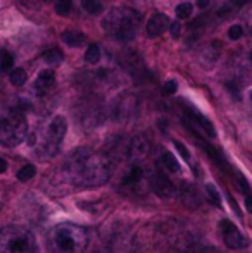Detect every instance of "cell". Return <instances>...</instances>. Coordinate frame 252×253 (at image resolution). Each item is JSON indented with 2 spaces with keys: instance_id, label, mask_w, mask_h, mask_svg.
<instances>
[{
  "instance_id": "8fae6325",
  "label": "cell",
  "mask_w": 252,
  "mask_h": 253,
  "mask_svg": "<svg viewBox=\"0 0 252 253\" xmlns=\"http://www.w3.org/2000/svg\"><path fill=\"white\" fill-rule=\"evenodd\" d=\"M151 152V143L145 136H135L133 140L128 145V155L133 159V162H138V160L145 159Z\"/></svg>"
},
{
  "instance_id": "d6a6232c",
  "label": "cell",
  "mask_w": 252,
  "mask_h": 253,
  "mask_svg": "<svg viewBox=\"0 0 252 253\" xmlns=\"http://www.w3.org/2000/svg\"><path fill=\"white\" fill-rule=\"evenodd\" d=\"M209 5V0H197V7L199 9H205Z\"/></svg>"
},
{
  "instance_id": "4316f807",
  "label": "cell",
  "mask_w": 252,
  "mask_h": 253,
  "mask_svg": "<svg viewBox=\"0 0 252 253\" xmlns=\"http://www.w3.org/2000/svg\"><path fill=\"white\" fill-rule=\"evenodd\" d=\"M244 37V26L242 24H233V26H230L228 30V38L233 42L240 40V38Z\"/></svg>"
},
{
  "instance_id": "7a4b0ae2",
  "label": "cell",
  "mask_w": 252,
  "mask_h": 253,
  "mask_svg": "<svg viewBox=\"0 0 252 253\" xmlns=\"http://www.w3.org/2000/svg\"><path fill=\"white\" fill-rule=\"evenodd\" d=\"M142 17L131 7H116L111 9L102 19V30L119 42H130L135 38L140 28Z\"/></svg>"
},
{
  "instance_id": "cb8c5ba5",
  "label": "cell",
  "mask_w": 252,
  "mask_h": 253,
  "mask_svg": "<svg viewBox=\"0 0 252 253\" xmlns=\"http://www.w3.org/2000/svg\"><path fill=\"white\" fill-rule=\"evenodd\" d=\"M14 66V55L7 50H0V71L5 73V71H10Z\"/></svg>"
},
{
  "instance_id": "5b68a950",
  "label": "cell",
  "mask_w": 252,
  "mask_h": 253,
  "mask_svg": "<svg viewBox=\"0 0 252 253\" xmlns=\"http://www.w3.org/2000/svg\"><path fill=\"white\" fill-rule=\"evenodd\" d=\"M52 245L57 253H81L88 245V234L76 224H61L52 233Z\"/></svg>"
},
{
  "instance_id": "4fadbf2b",
  "label": "cell",
  "mask_w": 252,
  "mask_h": 253,
  "mask_svg": "<svg viewBox=\"0 0 252 253\" xmlns=\"http://www.w3.org/2000/svg\"><path fill=\"white\" fill-rule=\"evenodd\" d=\"M189 116H190V119L194 121L195 126H197L201 131H204V133L207 134L209 138H214V136H216V129H214V126H212V123L207 119V117H204L201 112H197V110H190Z\"/></svg>"
},
{
  "instance_id": "6da1fadb",
  "label": "cell",
  "mask_w": 252,
  "mask_h": 253,
  "mask_svg": "<svg viewBox=\"0 0 252 253\" xmlns=\"http://www.w3.org/2000/svg\"><path fill=\"white\" fill-rule=\"evenodd\" d=\"M112 164L104 153H90L87 150H78L71 155L62 169L66 183L78 190L97 188L107 183L111 177Z\"/></svg>"
},
{
  "instance_id": "603a6c76",
  "label": "cell",
  "mask_w": 252,
  "mask_h": 253,
  "mask_svg": "<svg viewBox=\"0 0 252 253\" xmlns=\"http://www.w3.org/2000/svg\"><path fill=\"white\" fill-rule=\"evenodd\" d=\"M35 174H37V167H35L33 164H26V166L21 167L19 172H17V179L23 181V183H26V181L33 179Z\"/></svg>"
},
{
  "instance_id": "2e32d148",
  "label": "cell",
  "mask_w": 252,
  "mask_h": 253,
  "mask_svg": "<svg viewBox=\"0 0 252 253\" xmlns=\"http://www.w3.org/2000/svg\"><path fill=\"white\" fill-rule=\"evenodd\" d=\"M249 2V0H228V2L225 3V5L219 9V12H218V16H221V17H230L233 12H237V10H240L242 9L246 3Z\"/></svg>"
},
{
  "instance_id": "7c38bea8",
  "label": "cell",
  "mask_w": 252,
  "mask_h": 253,
  "mask_svg": "<svg viewBox=\"0 0 252 253\" xmlns=\"http://www.w3.org/2000/svg\"><path fill=\"white\" fill-rule=\"evenodd\" d=\"M54 84H55V73L50 69H45L38 74L37 81H35V90H37V93L45 95L54 88Z\"/></svg>"
},
{
  "instance_id": "ba28073f",
  "label": "cell",
  "mask_w": 252,
  "mask_h": 253,
  "mask_svg": "<svg viewBox=\"0 0 252 253\" xmlns=\"http://www.w3.org/2000/svg\"><path fill=\"white\" fill-rule=\"evenodd\" d=\"M151 188H152V191L161 198H171L173 195H175V184L171 183V179H169L166 174L159 172V170L152 174Z\"/></svg>"
},
{
  "instance_id": "44dd1931",
  "label": "cell",
  "mask_w": 252,
  "mask_h": 253,
  "mask_svg": "<svg viewBox=\"0 0 252 253\" xmlns=\"http://www.w3.org/2000/svg\"><path fill=\"white\" fill-rule=\"evenodd\" d=\"M81 7H83L85 12L92 14V16H99V14H102V10H104V7H102V3L99 2V0H83Z\"/></svg>"
},
{
  "instance_id": "e0dca14e",
  "label": "cell",
  "mask_w": 252,
  "mask_h": 253,
  "mask_svg": "<svg viewBox=\"0 0 252 253\" xmlns=\"http://www.w3.org/2000/svg\"><path fill=\"white\" fill-rule=\"evenodd\" d=\"M161 164L164 166L166 170H169V172H180V170H182V167H180V162L176 160V157L173 155L171 152H164V153H162Z\"/></svg>"
},
{
  "instance_id": "1f68e13d",
  "label": "cell",
  "mask_w": 252,
  "mask_h": 253,
  "mask_svg": "<svg viewBox=\"0 0 252 253\" xmlns=\"http://www.w3.org/2000/svg\"><path fill=\"white\" fill-rule=\"evenodd\" d=\"M7 170V160L0 157V174H3Z\"/></svg>"
},
{
  "instance_id": "484cf974",
  "label": "cell",
  "mask_w": 252,
  "mask_h": 253,
  "mask_svg": "<svg viewBox=\"0 0 252 253\" xmlns=\"http://www.w3.org/2000/svg\"><path fill=\"white\" fill-rule=\"evenodd\" d=\"M73 10V0H57L55 2V12L59 16H67Z\"/></svg>"
},
{
  "instance_id": "30bf717a",
  "label": "cell",
  "mask_w": 252,
  "mask_h": 253,
  "mask_svg": "<svg viewBox=\"0 0 252 253\" xmlns=\"http://www.w3.org/2000/svg\"><path fill=\"white\" fill-rule=\"evenodd\" d=\"M142 181H144V169H142L137 162H133L130 166V169L125 172V176H123L121 186L133 191V190H137V188H140Z\"/></svg>"
},
{
  "instance_id": "3957f363",
  "label": "cell",
  "mask_w": 252,
  "mask_h": 253,
  "mask_svg": "<svg viewBox=\"0 0 252 253\" xmlns=\"http://www.w3.org/2000/svg\"><path fill=\"white\" fill-rule=\"evenodd\" d=\"M28 134V123L21 109H10L0 114V145L14 148L23 143Z\"/></svg>"
},
{
  "instance_id": "f1b7e54d",
  "label": "cell",
  "mask_w": 252,
  "mask_h": 253,
  "mask_svg": "<svg viewBox=\"0 0 252 253\" xmlns=\"http://www.w3.org/2000/svg\"><path fill=\"white\" fill-rule=\"evenodd\" d=\"M173 143H175L176 150L180 152V155H182L183 159H185L187 162H189V160H190V152H189V148H187L185 145H183L182 141H178V140H175V141H173Z\"/></svg>"
},
{
  "instance_id": "5bb4252c",
  "label": "cell",
  "mask_w": 252,
  "mask_h": 253,
  "mask_svg": "<svg viewBox=\"0 0 252 253\" xmlns=\"http://www.w3.org/2000/svg\"><path fill=\"white\" fill-rule=\"evenodd\" d=\"M62 42L69 47H81L83 43H87V37H85L81 31L76 30H67L61 35Z\"/></svg>"
},
{
  "instance_id": "277c9868",
  "label": "cell",
  "mask_w": 252,
  "mask_h": 253,
  "mask_svg": "<svg viewBox=\"0 0 252 253\" xmlns=\"http://www.w3.org/2000/svg\"><path fill=\"white\" fill-rule=\"evenodd\" d=\"M0 253H38L37 238L23 226H7L0 231Z\"/></svg>"
},
{
  "instance_id": "7402d4cb",
  "label": "cell",
  "mask_w": 252,
  "mask_h": 253,
  "mask_svg": "<svg viewBox=\"0 0 252 253\" xmlns=\"http://www.w3.org/2000/svg\"><path fill=\"white\" fill-rule=\"evenodd\" d=\"M64 59V53L59 48H49L47 52H44V60L47 64H61Z\"/></svg>"
},
{
  "instance_id": "4dcf8cb0",
  "label": "cell",
  "mask_w": 252,
  "mask_h": 253,
  "mask_svg": "<svg viewBox=\"0 0 252 253\" xmlns=\"http://www.w3.org/2000/svg\"><path fill=\"white\" fill-rule=\"evenodd\" d=\"M246 209H247V212L252 213V197L251 195H247L246 197Z\"/></svg>"
},
{
  "instance_id": "83f0119b",
  "label": "cell",
  "mask_w": 252,
  "mask_h": 253,
  "mask_svg": "<svg viewBox=\"0 0 252 253\" xmlns=\"http://www.w3.org/2000/svg\"><path fill=\"white\" fill-rule=\"evenodd\" d=\"M176 90H178V83H176L175 80L166 81V83H164V88H162L164 95H173V93H176Z\"/></svg>"
},
{
  "instance_id": "9a60e30c",
  "label": "cell",
  "mask_w": 252,
  "mask_h": 253,
  "mask_svg": "<svg viewBox=\"0 0 252 253\" xmlns=\"http://www.w3.org/2000/svg\"><path fill=\"white\" fill-rule=\"evenodd\" d=\"M182 200L189 207H199L201 205V197H199L197 190L190 184H183L182 188Z\"/></svg>"
},
{
  "instance_id": "836d02e7",
  "label": "cell",
  "mask_w": 252,
  "mask_h": 253,
  "mask_svg": "<svg viewBox=\"0 0 252 253\" xmlns=\"http://www.w3.org/2000/svg\"><path fill=\"white\" fill-rule=\"evenodd\" d=\"M251 59H252V55H251Z\"/></svg>"
},
{
  "instance_id": "d4e9b609",
  "label": "cell",
  "mask_w": 252,
  "mask_h": 253,
  "mask_svg": "<svg viewBox=\"0 0 252 253\" xmlns=\"http://www.w3.org/2000/svg\"><path fill=\"white\" fill-rule=\"evenodd\" d=\"M205 193H207V198L214 203L216 207H221V195H219L218 188L214 186V184H205Z\"/></svg>"
},
{
  "instance_id": "52a82bcc",
  "label": "cell",
  "mask_w": 252,
  "mask_h": 253,
  "mask_svg": "<svg viewBox=\"0 0 252 253\" xmlns=\"http://www.w3.org/2000/svg\"><path fill=\"white\" fill-rule=\"evenodd\" d=\"M219 227H221V234H223V241L228 248L232 250H244V248L249 247V240L244 236L239 231V227L228 219H223L219 222Z\"/></svg>"
},
{
  "instance_id": "d6986e66",
  "label": "cell",
  "mask_w": 252,
  "mask_h": 253,
  "mask_svg": "<svg viewBox=\"0 0 252 253\" xmlns=\"http://www.w3.org/2000/svg\"><path fill=\"white\" fill-rule=\"evenodd\" d=\"M101 57H102V52L97 43L88 45L87 52H85V60H87L88 64H97L99 60H101Z\"/></svg>"
},
{
  "instance_id": "ac0fdd59",
  "label": "cell",
  "mask_w": 252,
  "mask_h": 253,
  "mask_svg": "<svg viewBox=\"0 0 252 253\" xmlns=\"http://www.w3.org/2000/svg\"><path fill=\"white\" fill-rule=\"evenodd\" d=\"M175 14H176V17H178V21L190 19L192 14H194V5H192L190 2H182L180 5H176Z\"/></svg>"
},
{
  "instance_id": "8992f818",
  "label": "cell",
  "mask_w": 252,
  "mask_h": 253,
  "mask_svg": "<svg viewBox=\"0 0 252 253\" xmlns=\"http://www.w3.org/2000/svg\"><path fill=\"white\" fill-rule=\"evenodd\" d=\"M66 133H67L66 117L55 116L54 119L49 123L47 129H45V134H44V140H42V145H40V150H42V153H44V157L57 155Z\"/></svg>"
},
{
  "instance_id": "ffe728a7",
  "label": "cell",
  "mask_w": 252,
  "mask_h": 253,
  "mask_svg": "<svg viewBox=\"0 0 252 253\" xmlns=\"http://www.w3.org/2000/svg\"><path fill=\"white\" fill-rule=\"evenodd\" d=\"M10 83L14 84V86H23L24 83H26L28 80V74L24 69H21V67H16V69L10 71V76H9Z\"/></svg>"
},
{
  "instance_id": "f546056e",
  "label": "cell",
  "mask_w": 252,
  "mask_h": 253,
  "mask_svg": "<svg viewBox=\"0 0 252 253\" xmlns=\"http://www.w3.org/2000/svg\"><path fill=\"white\" fill-rule=\"evenodd\" d=\"M169 33H171L173 38H180V33H182V26H180L178 21H175V23H169Z\"/></svg>"
},
{
  "instance_id": "9c48e42d",
  "label": "cell",
  "mask_w": 252,
  "mask_h": 253,
  "mask_svg": "<svg viewBox=\"0 0 252 253\" xmlns=\"http://www.w3.org/2000/svg\"><path fill=\"white\" fill-rule=\"evenodd\" d=\"M169 23H171V21H169V17L166 16V14L154 12L151 16V19L147 21L145 33H147V37H151V38H157V37H161L166 30H168Z\"/></svg>"
}]
</instances>
